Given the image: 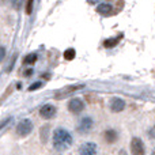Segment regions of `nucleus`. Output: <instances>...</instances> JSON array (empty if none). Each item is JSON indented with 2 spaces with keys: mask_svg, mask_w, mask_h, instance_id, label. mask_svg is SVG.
<instances>
[{
  "mask_svg": "<svg viewBox=\"0 0 155 155\" xmlns=\"http://www.w3.org/2000/svg\"><path fill=\"white\" fill-rule=\"evenodd\" d=\"M52 143H53L54 150L57 151H65L72 146L74 143V137L71 135V132L65 128H56L53 131V135H52Z\"/></svg>",
  "mask_w": 155,
  "mask_h": 155,
  "instance_id": "f257e3e1",
  "label": "nucleus"
},
{
  "mask_svg": "<svg viewBox=\"0 0 155 155\" xmlns=\"http://www.w3.org/2000/svg\"><path fill=\"white\" fill-rule=\"evenodd\" d=\"M33 128H34L33 121L30 120V118H23V120H21L18 123V125H16V135L21 137H26L33 132Z\"/></svg>",
  "mask_w": 155,
  "mask_h": 155,
  "instance_id": "f03ea898",
  "label": "nucleus"
},
{
  "mask_svg": "<svg viewBox=\"0 0 155 155\" xmlns=\"http://www.w3.org/2000/svg\"><path fill=\"white\" fill-rule=\"evenodd\" d=\"M129 148L132 155H146V146L140 137H132Z\"/></svg>",
  "mask_w": 155,
  "mask_h": 155,
  "instance_id": "7ed1b4c3",
  "label": "nucleus"
},
{
  "mask_svg": "<svg viewBox=\"0 0 155 155\" xmlns=\"http://www.w3.org/2000/svg\"><path fill=\"white\" fill-rule=\"evenodd\" d=\"M93 127H94V120L90 116H84V117L80 118L79 124H78V131L80 134H88L93 129Z\"/></svg>",
  "mask_w": 155,
  "mask_h": 155,
  "instance_id": "20e7f679",
  "label": "nucleus"
},
{
  "mask_svg": "<svg viewBox=\"0 0 155 155\" xmlns=\"http://www.w3.org/2000/svg\"><path fill=\"white\" fill-rule=\"evenodd\" d=\"M84 87V84H70V86H65L64 88H61V90H59L56 93V98L60 99V98H65V97L68 95H72L75 91L80 90V88Z\"/></svg>",
  "mask_w": 155,
  "mask_h": 155,
  "instance_id": "39448f33",
  "label": "nucleus"
},
{
  "mask_svg": "<svg viewBox=\"0 0 155 155\" xmlns=\"http://www.w3.org/2000/svg\"><path fill=\"white\" fill-rule=\"evenodd\" d=\"M79 155H98V146L93 142H86L80 144Z\"/></svg>",
  "mask_w": 155,
  "mask_h": 155,
  "instance_id": "423d86ee",
  "label": "nucleus"
},
{
  "mask_svg": "<svg viewBox=\"0 0 155 155\" xmlns=\"http://www.w3.org/2000/svg\"><path fill=\"white\" fill-rule=\"evenodd\" d=\"M68 110L71 113H74V114H79V113H82L84 110V102L80 98H76V97L70 99V102H68Z\"/></svg>",
  "mask_w": 155,
  "mask_h": 155,
  "instance_id": "0eeeda50",
  "label": "nucleus"
},
{
  "mask_svg": "<svg viewBox=\"0 0 155 155\" xmlns=\"http://www.w3.org/2000/svg\"><path fill=\"white\" fill-rule=\"evenodd\" d=\"M56 107L53 106L52 104H45L41 106L40 109V116L42 118H45V120H49V118H53L54 116H56Z\"/></svg>",
  "mask_w": 155,
  "mask_h": 155,
  "instance_id": "6e6552de",
  "label": "nucleus"
},
{
  "mask_svg": "<svg viewBox=\"0 0 155 155\" xmlns=\"http://www.w3.org/2000/svg\"><path fill=\"white\" fill-rule=\"evenodd\" d=\"M109 107H110V110H112L113 113H120V112H123V110L125 109V101L121 99V98H118V97H114V98L110 99Z\"/></svg>",
  "mask_w": 155,
  "mask_h": 155,
  "instance_id": "1a4fd4ad",
  "label": "nucleus"
},
{
  "mask_svg": "<svg viewBox=\"0 0 155 155\" xmlns=\"http://www.w3.org/2000/svg\"><path fill=\"white\" fill-rule=\"evenodd\" d=\"M104 139L106 143H109V144H112V143H116L118 139V132L116 131V129L113 128H109L106 129V131L104 132Z\"/></svg>",
  "mask_w": 155,
  "mask_h": 155,
  "instance_id": "9d476101",
  "label": "nucleus"
},
{
  "mask_svg": "<svg viewBox=\"0 0 155 155\" xmlns=\"http://www.w3.org/2000/svg\"><path fill=\"white\" fill-rule=\"evenodd\" d=\"M95 10H97V12L104 15V16H109L114 12V11H113V7L110 4H107V3H101V4H98Z\"/></svg>",
  "mask_w": 155,
  "mask_h": 155,
  "instance_id": "9b49d317",
  "label": "nucleus"
},
{
  "mask_svg": "<svg viewBox=\"0 0 155 155\" xmlns=\"http://www.w3.org/2000/svg\"><path fill=\"white\" fill-rule=\"evenodd\" d=\"M37 59H38L37 53H29V54H26V56H25L23 64L25 65H33L35 61H37Z\"/></svg>",
  "mask_w": 155,
  "mask_h": 155,
  "instance_id": "f8f14e48",
  "label": "nucleus"
},
{
  "mask_svg": "<svg viewBox=\"0 0 155 155\" xmlns=\"http://www.w3.org/2000/svg\"><path fill=\"white\" fill-rule=\"evenodd\" d=\"M40 136H41V140H42V143H46V140H48V136H49V125H45V127H42V128H41Z\"/></svg>",
  "mask_w": 155,
  "mask_h": 155,
  "instance_id": "ddd939ff",
  "label": "nucleus"
},
{
  "mask_svg": "<svg viewBox=\"0 0 155 155\" xmlns=\"http://www.w3.org/2000/svg\"><path fill=\"white\" fill-rule=\"evenodd\" d=\"M118 40H120V38H109V40H105L104 46L105 48H113V46H116L118 44Z\"/></svg>",
  "mask_w": 155,
  "mask_h": 155,
  "instance_id": "4468645a",
  "label": "nucleus"
},
{
  "mask_svg": "<svg viewBox=\"0 0 155 155\" xmlns=\"http://www.w3.org/2000/svg\"><path fill=\"white\" fill-rule=\"evenodd\" d=\"M75 49H72V48H68L67 51L64 52V59L65 60H68V61H71V60H74V57H75Z\"/></svg>",
  "mask_w": 155,
  "mask_h": 155,
  "instance_id": "2eb2a0df",
  "label": "nucleus"
},
{
  "mask_svg": "<svg viewBox=\"0 0 155 155\" xmlns=\"http://www.w3.org/2000/svg\"><path fill=\"white\" fill-rule=\"evenodd\" d=\"M42 86H44L42 82H34L31 86H29V87H27V91H35V90H38V88H41Z\"/></svg>",
  "mask_w": 155,
  "mask_h": 155,
  "instance_id": "dca6fc26",
  "label": "nucleus"
},
{
  "mask_svg": "<svg viewBox=\"0 0 155 155\" xmlns=\"http://www.w3.org/2000/svg\"><path fill=\"white\" fill-rule=\"evenodd\" d=\"M33 4H34V0H27L26 2V14L30 15L33 12Z\"/></svg>",
  "mask_w": 155,
  "mask_h": 155,
  "instance_id": "f3484780",
  "label": "nucleus"
},
{
  "mask_svg": "<svg viewBox=\"0 0 155 155\" xmlns=\"http://www.w3.org/2000/svg\"><path fill=\"white\" fill-rule=\"evenodd\" d=\"M5 53H7V52H5V48H4V46H0V63L4 60Z\"/></svg>",
  "mask_w": 155,
  "mask_h": 155,
  "instance_id": "a211bd4d",
  "label": "nucleus"
},
{
  "mask_svg": "<svg viewBox=\"0 0 155 155\" xmlns=\"http://www.w3.org/2000/svg\"><path fill=\"white\" fill-rule=\"evenodd\" d=\"M11 120H12V117H8V118H5V120L4 121H3V123L2 124H0V129H2L3 128V127H4L5 125V124H8V123H10V121Z\"/></svg>",
  "mask_w": 155,
  "mask_h": 155,
  "instance_id": "6ab92c4d",
  "label": "nucleus"
},
{
  "mask_svg": "<svg viewBox=\"0 0 155 155\" xmlns=\"http://www.w3.org/2000/svg\"><path fill=\"white\" fill-rule=\"evenodd\" d=\"M31 74H33V70H27L25 72V76H31Z\"/></svg>",
  "mask_w": 155,
  "mask_h": 155,
  "instance_id": "aec40b11",
  "label": "nucleus"
},
{
  "mask_svg": "<svg viewBox=\"0 0 155 155\" xmlns=\"http://www.w3.org/2000/svg\"><path fill=\"white\" fill-rule=\"evenodd\" d=\"M11 3H12V4L15 5V4H16V0H11Z\"/></svg>",
  "mask_w": 155,
  "mask_h": 155,
  "instance_id": "412c9836",
  "label": "nucleus"
},
{
  "mask_svg": "<svg viewBox=\"0 0 155 155\" xmlns=\"http://www.w3.org/2000/svg\"><path fill=\"white\" fill-rule=\"evenodd\" d=\"M151 155H155V148H154V150H153V154H151Z\"/></svg>",
  "mask_w": 155,
  "mask_h": 155,
  "instance_id": "4be33fe9",
  "label": "nucleus"
},
{
  "mask_svg": "<svg viewBox=\"0 0 155 155\" xmlns=\"http://www.w3.org/2000/svg\"><path fill=\"white\" fill-rule=\"evenodd\" d=\"M154 132H155V125H154Z\"/></svg>",
  "mask_w": 155,
  "mask_h": 155,
  "instance_id": "5701e85b",
  "label": "nucleus"
}]
</instances>
